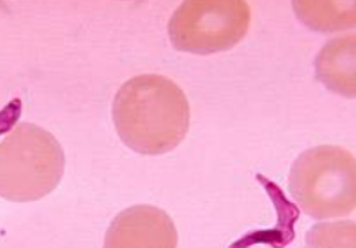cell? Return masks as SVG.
Returning <instances> with one entry per match:
<instances>
[{"label": "cell", "mask_w": 356, "mask_h": 248, "mask_svg": "<svg viewBox=\"0 0 356 248\" xmlns=\"http://www.w3.org/2000/svg\"><path fill=\"white\" fill-rule=\"evenodd\" d=\"M113 119L124 144L140 155H163L185 139L191 106L182 88L159 74H142L118 90Z\"/></svg>", "instance_id": "obj_1"}, {"label": "cell", "mask_w": 356, "mask_h": 248, "mask_svg": "<svg viewBox=\"0 0 356 248\" xmlns=\"http://www.w3.org/2000/svg\"><path fill=\"white\" fill-rule=\"evenodd\" d=\"M60 142L46 129L23 122L0 142V196L16 203L50 195L64 174Z\"/></svg>", "instance_id": "obj_2"}, {"label": "cell", "mask_w": 356, "mask_h": 248, "mask_svg": "<svg viewBox=\"0 0 356 248\" xmlns=\"http://www.w3.org/2000/svg\"><path fill=\"white\" fill-rule=\"evenodd\" d=\"M289 190L312 219L348 216L356 206L353 154L332 145L302 152L290 172Z\"/></svg>", "instance_id": "obj_3"}, {"label": "cell", "mask_w": 356, "mask_h": 248, "mask_svg": "<svg viewBox=\"0 0 356 248\" xmlns=\"http://www.w3.org/2000/svg\"><path fill=\"white\" fill-rule=\"evenodd\" d=\"M250 20L252 10L244 0H188L175 10L168 33L176 50L213 54L237 46Z\"/></svg>", "instance_id": "obj_4"}, {"label": "cell", "mask_w": 356, "mask_h": 248, "mask_svg": "<svg viewBox=\"0 0 356 248\" xmlns=\"http://www.w3.org/2000/svg\"><path fill=\"white\" fill-rule=\"evenodd\" d=\"M177 231L166 211L155 206H134L114 219L104 248H176Z\"/></svg>", "instance_id": "obj_5"}, {"label": "cell", "mask_w": 356, "mask_h": 248, "mask_svg": "<svg viewBox=\"0 0 356 248\" xmlns=\"http://www.w3.org/2000/svg\"><path fill=\"white\" fill-rule=\"evenodd\" d=\"M315 69L328 90L355 98V34L328 42L315 60Z\"/></svg>", "instance_id": "obj_6"}, {"label": "cell", "mask_w": 356, "mask_h": 248, "mask_svg": "<svg viewBox=\"0 0 356 248\" xmlns=\"http://www.w3.org/2000/svg\"><path fill=\"white\" fill-rule=\"evenodd\" d=\"M334 2H325L323 9L321 2H297L294 3L296 13L309 27L321 31L341 30L355 26V2L345 10L342 8L346 3H337L335 9H331Z\"/></svg>", "instance_id": "obj_7"}, {"label": "cell", "mask_w": 356, "mask_h": 248, "mask_svg": "<svg viewBox=\"0 0 356 248\" xmlns=\"http://www.w3.org/2000/svg\"><path fill=\"white\" fill-rule=\"evenodd\" d=\"M305 248H356V223L315 224L305 237Z\"/></svg>", "instance_id": "obj_8"}]
</instances>
